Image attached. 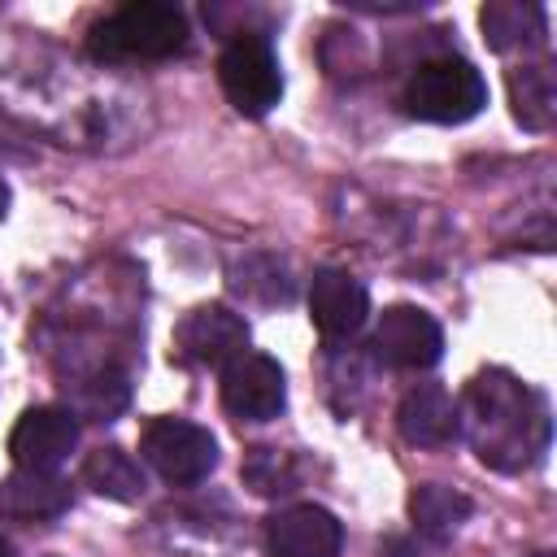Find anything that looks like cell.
I'll return each mask as SVG.
<instances>
[{"instance_id": "cell-1", "label": "cell", "mask_w": 557, "mask_h": 557, "mask_svg": "<svg viewBox=\"0 0 557 557\" xmlns=\"http://www.w3.org/2000/svg\"><path fill=\"white\" fill-rule=\"evenodd\" d=\"M466 426L483 466L518 470L540 457L548 440L544 400L505 370H487L466 387V405H457V431Z\"/></svg>"}, {"instance_id": "cell-2", "label": "cell", "mask_w": 557, "mask_h": 557, "mask_svg": "<svg viewBox=\"0 0 557 557\" xmlns=\"http://www.w3.org/2000/svg\"><path fill=\"white\" fill-rule=\"evenodd\" d=\"M100 61H165L187 48V13L165 0H131L87 35Z\"/></svg>"}, {"instance_id": "cell-3", "label": "cell", "mask_w": 557, "mask_h": 557, "mask_svg": "<svg viewBox=\"0 0 557 557\" xmlns=\"http://www.w3.org/2000/svg\"><path fill=\"white\" fill-rule=\"evenodd\" d=\"M483 104H487V83L461 57L422 61L405 83V109L422 122L457 126V122H470Z\"/></svg>"}, {"instance_id": "cell-4", "label": "cell", "mask_w": 557, "mask_h": 557, "mask_svg": "<svg viewBox=\"0 0 557 557\" xmlns=\"http://www.w3.org/2000/svg\"><path fill=\"white\" fill-rule=\"evenodd\" d=\"M218 83L244 117H265L283 100V70L265 35H235L218 57Z\"/></svg>"}, {"instance_id": "cell-5", "label": "cell", "mask_w": 557, "mask_h": 557, "mask_svg": "<svg viewBox=\"0 0 557 557\" xmlns=\"http://www.w3.org/2000/svg\"><path fill=\"white\" fill-rule=\"evenodd\" d=\"M139 453L174 487H191L218 466V440L187 418H152L139 435Z\"/></svg>"}, {"instance_id": "cell-6", "label": "cell", "mask_w": 557, "mask_h": 557, "mask_svg": "<svg viewBox=\"0 0 557 557\" xmlns=\"http://www.w3.org/2000/svg\"><path fill=\"white\" fill-rule=\"evenodd\" d=\"M222 405L231 418L244 422H270L287 405V379L274 357L265 352H239L222 366Z\"/></svg>"}, {"instance_id": "cell-7", "label": "cell", "mask_w": 557, "mask_h": 557, "mask_svg": "<svg viewBox=\"0 0 557 557\" xmlns=\"http://www.w3.org/2000/svg\"><path fill=\"white\" fill-rule=\"evenodd\" d=\"M174 352L191 366H226L248 352V322L226 305H196L174 326Z\"/></svg>"}, {"instance_id": "cell-8", "label": "cell", "mask_w": 557, "mask_h": 557, "mask_svg": "<svg viewBox=\"0 0 557 557\" xmlns=\"http://www.w3.org/2000/svg\"><path fill=\"white\" fill-rule=\"evenodd\" d=\"M374 352L396 370H426L444 352V331L426 309L392 305L374 326Z\"/></svg>"}, {"instance_id": "cell-9", "label": "cell", "mask_w": 557, "mask_h": 557, "mask_svg": "<svg viewBox=\"0 0 557 557\" xmlns=\"http://www.w3.org/2000/svg\"><path fill=\"white\" fill-rule=\"evenodd\" d=\"M78 444V413L61 405H35L17 418L9 453L17 470H57Z\"/></svg>"}, {"instance_id": "cell-10", "label": "cell", "mask_w": 557, "mask_h": 557, "mask_svg": "<svg viewBox=\"0 0 557 557\" xmlns=\"http://www.w3.org/2000/svg\"><path fill=\"white\" fill-rule=\"evenodd\" d=\"M265 540L274 557H339L344 527L322 505H292L270 518Z\"/></svg>"}, {"instance_id": "cell-11", "label": "cell", "mask_w": 557, "mask_h": 557, "mask_svg": "<svg viewBox=\"0 0 557 557\" xmlns=\"http://www.w3.org/2000/svg\"><path fill=\"white\" fill-rule=\"evenodd\" d=\"M370 313V296L366 287L348 274V270H335V265H322L309 283V318L313 326L326 335V339H348L361 331Z\"/></svg>"}, {"instance_id": "cell-12", "label": "cell", "mask_w": 557, "mask_h": 557, "mask_svg": "<svg viewBox=\"0 0 557 557\" xmlns=\"http://www.w3.org/2000/svg\"><path fill=\"white\" fill-rule=\"evenodd\" d=\"M396 426L409 444H448L457 435V400L440 383H418L396 405Z\"/></svg>"}, {"instance_id": "cell-13", "label": "cell", "mask_w": 557, "mask_h": 557, "mask_svg": "<svg viewBox=\"0 0 557 557\" xmlns=\"http://www.w3.org/2000/svg\"><path fill=\"white\" fill-rule=\"evenodd\" d=\"M70 505V483L52 470H13L0 487V509L17 518H57Z\"/></svg>"}, {"instance_id": "cell-14", "label": "cell", "mask_w": 557, "mask_h": 557, "mask_svg": "<svg viewBox=\"0 0 557 557\" xmlns=\"http://www.w3.org/2000/svg\"><path fill=\"white\" fill-rule=\"evenodd\" d=\"M83 483H87L96 496L122 500V505H131V500L144 496V470H139V461H135L131 453H122V448H96V453H87V461H83Z\"/></svg>"}, {"instance_id": "cell-15", "label": "cell", "mask_w": 557, "mask_h": 557, "mask_svg": "<svg viewBox=\"0 0 557 557\" xmlns=\"http://www.w3.org/2000/svg\"><path fill=\"white\" fill-rule=\"evenodd\" d=\"M479 26L487 35V44L496 52L518 48V44H535L544 35V9L540 4H518V0H492L479 13Z\"/></svg>"}, {"instance_id": "cell-16", "label": "cell", "mask_w": 557, "mask_h": 557, "mask_svg": "<svg viewBox=\"0 0 557 557\" xmlns=\"http://www.w3.org/2000/svg\"><path fill=\"white\" fill-rule=\"evenodd\" d=\"M509 100H513V117L527 131H544L557 109V87L544 65H527V70L509 74Z\"/></svg>"}, {"instance_id": "cell-17", "label": "cell", "mask_w": 557, "mask_h": 557, "mask_svg": "<svg viewBox=\"0 0 557 557\" xmlns=\"http://www.w3.org/2000/svg\"><path fill=\"white\" fill-rule=\"evenodd\" d=\"M409 513H413V527L426 531V535H453L466 518H470V500L453 487H440V483H426L409 496Z\"/></svg>"}, {"instance_id": "cell-18", "label": "cell", "mask_w": 557, "mask_h": 557, "mask_svg": "<svg viewBox=\"0 0 557 557\" xmlns=\"http://www.w3.org/2000/svg\"><path fill=\"white\" fill-rule=\"evenodd\" d=\"M122 405H126V379L117 370H100L91 383L78 387V409L91 413V418H100V422H109Z\"/></svg>"}, {"instance_id": "cell-19", "label": "cell", "mask_w": 557, "mask_h": 557, "mask_svg": "<svg viewBox=\"0 0 557 557\" xmlns=\"http://www.w3.org/2000/svg\"><path fill=\"white\" fill-rule=\"evenodd\" d=\"M4 213H9V183L0 178V218H4Z\"/></svg>"}, {"instance_id": "cell-20", "label": "cell", "mask_w": 557, "mask_h": 557, "mask_svg": "<svg viewBox=\"0 0 557 557\" xmlns=\"http://www.w3.org/2000/svg\"><path fill=\"white\" fill-rule=\"evenodd\" d=\"M0 557H17V553H13V544H9L4 535H0Z\"/></svg>"}, {"instance_id": "cell-21", "label": "cell", "mask_w": 557, "mask_h": 557, "mask_svg": "<svg viewBox=\"0 0 557 557\" xmlns=\"http://www.w3.org/2000/svg\"><path fill=\"white\" fill-rule=\"evenodd\" d=\"M535 557H548V553H535Z\"/></svg>"}]
</instances>
